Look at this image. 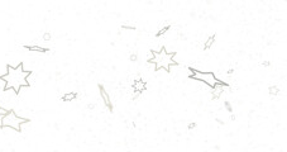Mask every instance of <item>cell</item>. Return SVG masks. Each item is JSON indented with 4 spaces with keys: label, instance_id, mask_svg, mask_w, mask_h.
Wrapping results in <instances>:
<instances>
[{
    "label": "cell",
    "instance_id": "cell-1",
    "mask_svg": "<svg viewBox=\"0 0 287 152\" xmlns=\"http://www.w3.org/2000/svg\"><path fill=\"white\" fill-rule=\"evenodd\" d=\"M8 72L5 75L0 76V80H3L5 83L4 90H9L13 89L17 94L20 91L21 88H25V86H29L31 84L28 83V76L31 75V71H25L23 69V63H19L17 67H12L10 65L6 67Z\"/></svg>",
    "mask_w": 287,
    "mask_h": 152
},
{
    "label": "cell",
    "instance_id": "cell-2",
    "mask_svg": "<svg viewBox=\"0 0 287 152\" xmlns=\"http://www.w3.org/2000/svg\"><path fill=\"white\" fill-rule=\"evenodd\" d=\"M175 55H176L175 52L168 53L166 51V48H162L161 51H158V52H157V51H154V52H153V51H152V52H150V57H149L148 62L156 65V71H158L161 69L166 70V71H170L172 66H176V65H178L177 61L173 60Z\"/></svg>",
    "mask_w": 287,
    "mask_h": 152
},
{
    "label": "cell",
    "instance_id": "cell-3",
    "mask_svg": "<svg viewBox=\"0 0 287 152\" xmlns=\"http://www.w3.org/2000/svg\"><path fill=\"white\" fill-rule=\"evenodd\" d=\"M27 122H28V119L18 117L14 110H9L2 118V128L8 127V128H12V129H14V131H17V132H20L21 124H23V123H27Z\"/></svg>",
    "mask_w": 287,
    "mask_h": 152
},
{
    "label": "cell",
    "instance_id": "cell-4",
    "mask_svg": "<svg viewBox=\"0 0 287 152\" xmlns=\"http://www.w3.org/2000/svg\"><path fill=\"white\" fill-rule=\"evenodd\" d=\"M190 71H192L191 75H190L191 79H193V80L203 81L206 85H209L210 88H213V86L216 84L218 81H220V80H218V79L215 77L214 72H203V71H197V70H193V69H190Z\"/></svg>",
    "mask_w": 287,
    "mask_h": 152
},
{
    "label": "cell",
    "instance_id": "cell-5",
    "mask_svg": "<svg viewBox=\"0 0 287 152\" xmlns=\"http://www.w3.org/2000/svg\"><path fill=\"white\" fill-rule=\"evenodd\" d=\"M99 90H100V96H101V100L104 101L105 106H106L110 112H113V104H111V101H110V96H109V94H107V91L105 90V88H104L103 85H99Z\"/></svg>",
    "mask_w": 287,
    "mask_h": 152
},
{
    "label": "cell",
    "instance_id": "cell-6",
    "mask_svg": "<svg viewBox=\"0 0 287 152\" xmlns=\"http://www.w3.org/2000/svg\"><path fill=\"white\" fill-rule=\"evenodd\" d=\"M225 86H228V84L226 83H221V81H218L216 84H215L214 86H213V99H219L220 98V95L223 94V90H224V88Z\"/></svg>",
    "mask_w": 287,
    "mask_h": 152
},
{
    "label": "cell",
    "instance_id": "cell-7",
    "mask_svg": "<svg viewBox=\"0 0 287 152\" xmlns=\"http://www.w3.org/2000/svg\"><path fill=\"white\" fill-rule=\"evenodd\" d=\"M132 88H133L134 91H137V93L142 94L143 91H144V90L147 89V84H146V81H143L142 79H138V80H135V81L133 83Z\"/></svg>",
    "mask_w": 287,
    "mask_h": 152
},
{
    "label": "cell",
    "instance_id": "cell-8",
    "mask_svg": "<svg viewBox=\"0 0 287 152\" xmlns=\"http://www.w3.org/2000/svg\"><path fill=\"white\" fill-rule=\"evenodd\" d=\"M77 98V93L76 91H72V93H66L64 95L62 96V100L63 101H72Z\"/></svg>",
    "mask_w": 287,
    "mask_h": 152
},
{
    "label": "cell",
    "instance_id": "cell-9",
    "mask_svg": "<svg viewBox=\"0 0 287 152\" xmlns=\"http://www.w3.org/2000/svg\"><path fill=\"white\" fill-rule=\"evenodd\" d=\"M24 48L29 49V51H35V52H47V51H49L48 48L41 47V46H24Z\"/></svg>",
    "mask_w": 287,
    "mask_h": 152
},
{
    "label": "cell",
    "instance_id": "cell-10",
    "mask_svg": "<svg viewBox=\"0 0 287 152\" xmlns=\"http://www.w3.org/2000/svg\"><path fill=\"white\" fill-rule=\"evenodd\" d=\"M214 41H215V35H210L209 38L206 39L205 42V45H204V49H209L213 45H214Z\"/></svg>",
    "mask_w": 287,
    "mask_h": 152
},
{
    "label": "cell",
    "instance_id": "cell-11",
    "mask_svg": "<svg viewBox=\"0 0 287 152\" xmlns=\"http://www.w3.org/2000/svg\"><path fill=\"white\" fill-rule=\"evenodd\" d=\"M268 91H269V94L271 95H273V96H276L277 94L279 93V89L277 88V86H269V89H268Z\"/></svg>",
    "mask_w": 287,
    "mask_h": 152
},
{
    "label": "cell",
    "instance_id": "cell-12",
    "mask_svg": "<svg viewBox=\"0 0 287 152\" xmlns=\"http://www.w3.org/2000/svg\"><path fill=\"white\" fill-rule=\"evenodd\" d=\"M168 28H170V25H167V27H164V28H162V29L158 32V33H157V37H160V35H162V34H164V33H166V31L168 29Z\"/></svg>",
    "mask_w": 287,
    "mask_h": 152
},
{
    "label": "cell",
    "instance_id": "cell-13",
    "mask_svg": "<svg viewBox=\"0 0 287 152\" xmlns=\"http://www.w3.org/2000/svg\"><path fill=\"white\" fill-rule=\"evenodd\" d=\"M49 39H51V33H49V32H46L45 34H43V41H49Z\"/></svg>",
    "mask_w": 287,
    "mask_h": 152
},
{
    "label": "cell",
    "instance_id": "cell-14",
    "mask_svg": "<svg viewBox=\"0 0 287 152\" xmlns=\"http://www.w3.org/2000/svg\"><path fill=\"white\" fill-rule=\"evenodd\" d=\"M8 112H9V110H6V109H5V108H3L2 105H0V114H3V115H5V114H6V113H8Z\"/></svg>",
    "mask_w": 287,
    "mask_h": 152
},
{
    "label": "cell",
    "instance_id": "cell-15",
    "mask_svg": "<svg viewBox=\"0 0 287 152\" xmlns=\"http://www.w3.org/2000/svg\"><path fill=\"white\" fill-rule=\"evenodd\" d=\"M130 61H137V53H133V55H130Z\"/></svg>",
    "mask_w": 287,
    "mask_h": 152
},
{
    "label": "cell",
    "instance_id": "cell-16",
    "mask_svg": "<svg viewBox=\"0 0 287 152\" xmlns=\"http://www.w3.org/2000/svg\"><path fill=\"white\" fill-rule=\"evenodd\" d=\"M189 128H190V129L196 128V123H190V124H189Z\"/></svg>",
    "mask_w": 287,
    "mask_h": 152
},
{
    "label": "cell",
    "instance_id": "cell-17",
    "mask_svg": "<svg viewBox=\"0 0 287 152\" xmlns=\"http://www.w3.org/2000/svg\"><path fill=\"white\" fill-rule=\"evenodd\" d=\"M94 106H95L94 104H89V105H87V108H89V109H94Z\"/></svg>",
    "mask_w": 287,
    "mask_h": 152
},
{
    "label": "cell",
    "instance_id": "cell-18",
    "mask_svg": "<svg viewBox=\"0 0 287 152\" xmlns=\"http://www.w3.org/2000/svg\"><path fill=\"white\" fill-rule=\"evenodd\" d=\"M233 72H234V70H233V69H230V70H229V71H228V75H232V74H233Z\"/></svg>",
    "mask_w": 287,
    "mask_h": 152
}]
</instances>
